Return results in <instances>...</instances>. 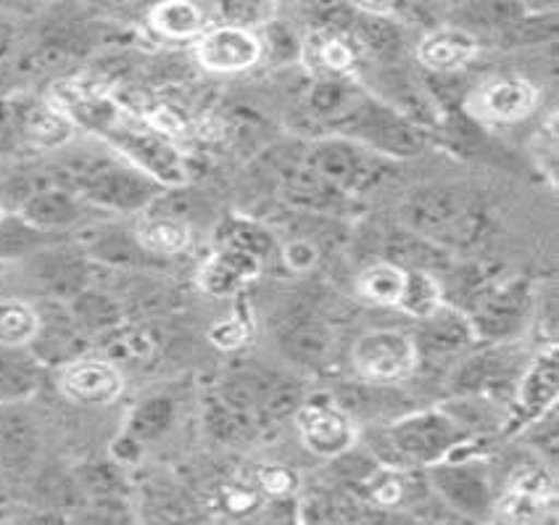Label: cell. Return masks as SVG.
<instances>
[{
  "instance_id": "f1b7e54d",
  "label": "cell",
  "mask_w": 559,
  "mask_h": 525,
  "mask_svg": "<svg viewBox=\"0 0 559 525\" xmlns=\"http://www.w3.org/2000/svg\"><path fill=\"white\" fill-rule=\"evenodd\" d=\"M365 93L348 77H320L311 85L307 96V109L314 119L341 128L352 111L357 109Z\"/></svg>"
},
{
  "instance_id": "277c9868",
  "label": "cell",
  "mask_w": 559,
  "mask_h": 525,
  "mask_svg": "<svg viewBox=\"0 0 559 525\" xmlns=\"http://www.w3.org/2000/svg\"><path fill=\"white\" fill-rule=\"evenodd\" d=\"M341 135L365 145L380 156L391 159H412L425 151L423 124L412 122L402 111L393 109L385 100L365 96L352 117L341 124Z\"/></svg>"
},
{
  "instance_id": "d590c367",
  "label": "cell",
  "mask_w": 559,
  "mask_h": 525,
  "mask_svg": "<svg viewBox=\"0 0 559 525\" xmlns=\"http://www.w3.org/2000/svg\"><path fill=\"white\" fill-rule=\"evenodd\" d=\"M219 246H230V249L246 251V254L257 256L259 262H266L277 254V238L272 236L270 227L262 223H253L246 217H230L219 227Z\"/></svg>"
},
{
  "instance_id": "bcb514c9",
  "label": "cell",
  "mask_w": 559,
  "mask_h": 525,
  "mask_svg": "<svg viewBox=\"0 0 559 525\" xmlns=\"http://www.w3.org/2000/svg\"><path fill=\"white\" fill-rule=\"evenodd\" d=\"M217 5L227 24L251 27L253 22H262L270 0H217Z\"/></svg>"
},
{
  "instance_id": "3957f363",
  "label": "cell",
  "mask_w": 559,
  "mask_h": 525,
  "mask_svg": "<svg viewBox=\"0 0 559 525\" xmlns=\"http://www.w3.org/2000/svg\"><path fill=\"white\" fill-rule=\"evenodd\" d=\"M404 227L419 232L447 251L469 249L486 230V212L462 188H419L404 201Z\"/></svg>"
},
{
  "instance_id": "836d02e7",
  "label": "cell",
  "mask_w": 559,
  "mask_h": 525,
  "mask_svg": "<svg viewBox=\"0 0 559 525\" xmlns=\"http://www.w3.org/2000/svg\"><path fill=\"white\" fill-rule=\"evenodd\" d=\"M352 37L357 40L361 53H370L380 61L396 59L404 50V35L402 27L396 24L393 16L380 14H354Z\"/></svg>"
},
{
  "instance_id": "e575fe53",
  "label": "cell",
  "mask_w": 559,
  "mask_h": 525,
  "mask_svg": "<svg viewBox=\"0 0 559 525\" xmlns=\"http://www.w3.org/2000/svg\"><path fill=\"white\" fill-rule=\"evenodd\" d=\"M53 240H61V236L40 230L24 217H19L16 212H3V217H0V262L32 256Z\"/></svg>"
},
{
  "instance_id": "9a60e30c",
  "label": "cell",
  "mask_w": 559,
  "mask_h": 525,
  "mask_svg": "<svg viewBox=\"0 0 559 525\" xmlns=\"http://www.w3.org/2000/svg\"><path fill=\"white\" fill-rule=\"evenodd\" d=\"M417 357L425 359H454L469 349L475 338L467 314L454 303L443 301L428 318L417 320Z\"/></svg>"
},
{
  "instance_id": "8d00e7d4",
  "label": "cell",
  "mask_w": 559,
  "mask_h": 525,
  "mask_svg": "<svg viewBox=\"0 0 559 525\" xmlns=\"http://www.w3.org/2000/svg\"><path fill=\"white\" fill-rule=\"evenodd\" d=\"M443 301L447 299H443L441 277L425 270L404 272V288H402V296H399L396 309H402L406 318L412 320L428 318V314L436 312Z\"/></svg>"
},
{
  "instance_id": "ffe728a7",
  "label": "cell",
  "mask_w": 559,
  "mask_h": 525,
  "mask_svg": "<svg viewBox=\"0 0 559 525\" xmlns=\"http://www.w3.org/2000/svg\"><path fill=\"white\" fill-rule=\"evenodd\" d=\"M262 272V262L257 256L246 254V251L230 249V246H219L212 256L203 262L199 272V286L203 294L214 296V299H225V296L238 294L240 288L257 281Z\"/></svg>"
},
{
  "instance_id": "8992f818",
  "label": "cell",
  "mask_w": 559,
  "mask_h": 525,
  "mask_svg": "<svg viewBox=\"0 0 559 525\" xmlns=\"http://www.w3.org/2000/svg\"><path fill=\"white\" fill-rule=\"evenodd\" d=\"M104 141L109 143L124 162H130L132 167L140 169V172L154 177L158 186H186L188 172L182 154L162 135V132L140 128V124L117 122L109 132H106Z\"/></svg>"
},
{
  "instance_id": "6da1fadb",
  "label": "cell",
  "mask_w": 559,
  "mask_h": 525,
  "mask_svg": "<svg viewBox=\"0 0 559 525\" xmlns=\"http://www.w3.org/2000/svg\"><path fill=\"white\" fill-rule=\"evenodd\" d=\"M46 177L56 186L78 193L93 208L117 214L148 212L156 195L164 191V186H158L154 177L140 172L130 162L95 154L72 156L56 164Z\"/></svg>"
},
{
  "instance_id": "ab89813d",
  "label": "cell",
  "mask_w": 559,
  "mask_h": 525,
  "mask_svg": "<svg viewBox=\"0 0 559 525\" xmlns=\"http://www.w3.org/2000/svg\"><path fill=\"white\" fill-rule=\"evenodd\" d=\"M404 272L406 270L399 267V264L385 262V259L370 264V267L361 272L357 283L361 299L380 303V307H396L404 288Z\"/></svg>"
},
{
  "instance_id": "9c48e42d",
  "label": "cell",
  "mask_w": 559,
  "mask_h": 525,
  "mask_svg": "<svg viewBox=\"0 0 559 525\" xmlns=\"http://www.w3.org/2000/svg\"><path fill=\"white\" fill-rule=\"evenodd\" d=\"M294 420L304 446L317 457H338L357 441V426H354L352 415L328 394L304 398Z\"/></svg>"
},
{
  "instance_id": "d4e9b609",
  "label": "cell",
  "mask_w": 559,
  "mask_h": 525,
  "mask_svg": "<svg viewBox=\"0 0 559 525\" xmlns=\"http://www.w3.org/2000/svg\"><path fill=\"white\" fill-rule=\"evenodd\" d=\"M380 254H383L385 262L399 264L402 270H425L433 272V275L447 272L451 264L447 249H441L433 240L409 230V227H396V230H391L389 236L383 238Z\"/></svg>"
},
{
  "instance_id": "4316f807",
  "label": "cell",
  "mask_w": 559,
  "mask_h": 525,
  "mask_svg": "<svg viewBox=\"0 0 559 525\" xmlns=\"http://www.w3.org/2000/svg\"><path fill=\"white\" fill-rule=\"evenodd\" d=\"M551 497V480L542 467H528L520 470L518 476L510 480V489L501 497L499 508L501 517L518 523L538 521L544 515L546 502Z\"/></svg>"
},
{
  "instance_id": "484cf974",
  "label": "cell",
  "mask_w": 559,
  "mask_h": 525,
  "mask_svg": "<svg viewBox=\"0 0 559 525\" xmlns=\"http://www.w3.org/2000/svg\"><path fill=\"white\" fill-rule=\"evenodd\" d=\"M507 378H512L510 357L504 351H483L467 357L460 362L456 372L451 375V389L460 396H491L493 391L507 385Z\"/></svg>"
},
{
  "instance_id": "db71d44e",
  "label": "cell",
  "mask_w": 559,
  "mask_h": 525,
  "mask_svg": "<svg viewBox=\"0 0 559 525\" xmlns=\"http://www.w3.org/2000/svg\"><path fill=\"white\" fill-rule=\"evenodd\" d=\"M0 217H3V208H0Z\"/></svg>"
},
{
  "instance_id": "b9f144b4",
  "label": "cell",
  "mask_w": 559,
  "mask_h": 525,
  "mask_svg": "<svg viewBox=\"0 0 559 525\" xmlns=\"http://www.w3.org/2000/svg\"><path fill=\"white\" fill-rule=\"evenodd\" d=\"M140 246H143L148 254L154 256H175L180 251L188 249L190 243V230L186 223L180 219H169V217H154L140 227L138 232Z\"/></svg>"
},
{
  "instance_id": "5b68a950",
  "label": "cell",
  "mask_w": 559,
  "mask_h": 525,
  "mask_svg": "<svg viewBox=\"0 0 559 525\" xmlns=\"http://www.w3.org/2000/svg\"><path fill=\"white\" fill-rule=\"evenodd\" d=\"M462 312L467 314L475 338L507 344L528 327L531 290L518 277H510V281L491 277L475 290Z\"/></svg>"
},
{
  "instance_id": "f6af8a7d",
  "label": "cell",
  "mask_w": 559,
  "mask_h": 525,
  "mask_svg": "<svg viewBox=\"0 0 559 525\" xmlns=\"http://www.w3.org/2000/svg\"><path fill=\"white\" fill-rule=\"evenodd\" d=\"M37 333V307L22 299H0V346H29Z\"/></svg>"
},
{
  "instance_id": "f546056e",
  "label": "cell",
  "mask_w": 559,
  "mask_h": 525,
  "mask_svg": "<svg viewBox=\"0 0 559 525\" xmlns=\"http://www.w3.org/2000/svg\"><path fill=\"white\" fill-rule=\"evenodd\" d=\"M523 16H528L523 0H462L460 24L454 27L469 35L473 29H483V33H497L501 37Z\"/></svg>"
},
{
  "instance_id": "7dc6e473",
  "label": "cell",
  "mask_w": 559,
  "mask_h": 525,
  "mask_svg": "<svg viewBox=\"0 0 559 525\" xmlns=\"http://www.w3.org/2000/svg\"><path fill=\"white\" fill-rule=\"evenodd\" d=\"M257 486L264 493H270V497L285 499L296 489V473L283 465H266L257 473Z\"/></svg>"
},
{
  "instance_id": "7402d4cb",
  "label": "cell",
  "mask_w": 559,
  "mask_h": 525,
  "mask_svg": "<svg viewBox=\"0 0 559 525\" xmlns=\"http://www.w3.org/2000/svg\"><path fill=\"white\" fill-rule=\"evenodd\" d=\"M359 46L352 33L343 29L320 27L307 37L301 46L304 61L314 69L320 77H348L359 61Z\"/></svg>"
},
{
  "instance_id": "5bb4252c",
  "label": "cell",
  "mask_w": 559,
  "mask_h": 525,
  "mask_svg": "<svg viewBox=\"0 0 559 525\" xmlns=\"http://www.w3.org/2000/svg\"><path fill=\"white\" fill-rule=\"evenodd\" d=\"M559 396V359L557 344L544 349L531 359L520 381L514 383L512 394V422L514 426H531L549 409H555Z\"/></svg>"
},
{
  "instance_id": "ee69618b",
  "label": "cell",
  "mask_w": 559,
  "mask_h": 525,
  "mask_svg": "<svg viewBox=\"0 0 559 525\" xmlns=\"http://www.w3.org/2000/svg\"><path fill=\"white\" fill-rule=\"evenodd\" d=\"M37 449V433L29 417L5 413L0 417V457L9 465H27Z\"/></svg>"
},
{
  "instance_id": "7bdbcfd3",
  "label": "cell",
  "mask_w": 559,
  "mask_h": 525,
  "mask_svg": "<svg viewBox=\"0 0 559 525\" xmlns=\"http://www.w3.org/2000/svg\"><path fill=\"white\" fill-rule=\"evenodd\" d=\"M307 398L304 394V385L290 378H266L262 402H259V422L270 426V422L288 420L296 415V409L301 407V402Z\"/></svg>"
},
{
  "instance_id": "f5cc1de1",
  "label": "cell",
  "mask_w": 559,
  "mask_h": 525,
  "mask_svg": "<svg viewBox=\"0 0 559 525\" xmlns=\"http://www.w3.org/2000/svg\"><path fill=\"white\" fill-rule=\"evenodd\" d=\"M106 3L117 5V9H130V5H138V3H143V0H106ZM154 3H158V0H154Z\"/></svg>"
},
{
  "instance_id": "ac0fdd59",
  "label": "cell",
  "mask_w": 559,
  "mask_h": 525,
  "mask_svg": "<svg viewBox=\"0 0 559 525\" xmlns=\"http://www.w3.org/2000/svg\"><path fill=\"white\" fill-rule=\"evenodd\" d=\"M61 394L78 404H111L122 394V375L106 359L80 357L63 365L61 370Z\"/></svg>"
},
{
  "instance_id": "7a4b0ae2",
  "label": "cell",
  "mask_w": 559,
  "mask_h": 525,
  "mask_svg": "<svg viewBox=\"0 0 559 525\" xmlns=\"http://www.w3.org/2000/svg\"><path fill=\"white\" fill-rule=\"evenodd\" d=\"M467 430L447 409H428L399 417L389 428L372 435V452L380 465L430 467L451 457L465 441Z\"/></svg>"
},
{
  "instance_id": "2e32d148",
  "label": "cell",
  "mask_w": 559,
  "mask_h": 525,
  "mask_svg": "<svg viewBox=\"0 0 559 525\" xmlns=\"http://www.w3.org/2000/svg\"><path fill=\"white\" fill-rule=\"evenodd\" d=\"M87 208L93 206L69 188L56 186V182H43L19 204L16 214L35 227H40V230L61 236V232L72 230L74 225L85 219Z\"/></svg>"
},
{
  "instance_id": "cb8c5ba5",
  "label": "cell",
  "mask_w": 559,
  "mask_h": 525,
  "mask_svg": "<svg viewBox=\"0 0 559 525\" xmlns=\"http://www.w3.org/2000/svg\"><path fill=\"white\" fill-rule=\"evenodd\" d=\"M478 37L460 27H441L425 35L417 46V59L428 72L451 74L467 67L478 56Z\"/></svg>"
},
{
  "instance_id": "74e56055",
  "label": "cell",
  "mask_w": 559,
  "mask_h": 525,
  "mask_svg": "<svg viewBox=\"0 0 559 525\" xmlns=\"http://www.w3.org/2000/svg\"><path fill=\"white\" fill-rule=\"evenodd\" d=\"M85 254L98 262L114 264V267H143L151 259H156L140 246L138 236L130 238L124 230H100L85 246Z\"/></svg>"
},
{
  "instance_id": "52a82bcc",
  "label": "cell",
  "mask_w": 559,
  "mask_h": 525,
  "mask_svg": "<svg viewBox=\"0 0 559 525\" xmlns=\"http://www.w3.org/2000/svg\"><path fill=\"white\" fill-rule=\"evenodd\" d=\"M385 156L374 154L365 145L348 141V138H328L311 145L307 164L314 172L341 188L343 193H365L383 177Z\"/></svg>"
},
{
  "instance_id": "816d5d0a",
  "label": "cell",
  "mask_w": 559,
  "mask_h": 525,
  "mask_svg": "<svg viewBox=\"0 0 559 525\" xmlns=\"http://www.w3.org/2000/svg\"><path fill=\"white\" fill-rule=\"evenodd\" d=\"M225 504H227V510H233V512H249L251 504H257V493L235 486V489L227 493Z\"/></svg>"
},
{
  "instance_id": "603a6c76",
  "label": "cell",
  "mask_w": 559,
  "mask_h": 525,
  "mask_svg": "<svg viewBox=\"0 0 559 525\" xmlns=\"http://www.w3.org/2000/svg\"><path fill=\"white\" fill-rule=\"evenodd\" d=\"M280 193L290 206L304 208V212H338L348 201V195L341 188H335L320 172H314L307 162L285 169L280 177Z\"/></svg>"
},
{
  "instance_id": "c3c4849f",
  "label": "cell",
  "mask_w": 559,
  "mask_h": 525,
  "mask_svg": "<svg viewBox=\"0 0 559 525\" xmlns=\"http://www.w3.org/2000/svg\"><path fill=\"white\" fill-rule=\"evenodd\" d=\"M283 259L294 272H309L317 264V259H320V251H317L311 240H294V243L283 249Z\"/></svg>"
},
{
  "instance_id": "d6986e66",
  "label": "cell",
  "mask_w": 559,
  "mask_h": 525,
  "mask_svg": "<svg viewBox=\"0 0 559 525\" xmlns=\"http://www.w3.org/2000/svg\"><path fill=\"white\" fill-rule=\"evenodd\" d=\"M53 104L72 119V124H82L85 130L100 132V135L122 122L119 106L98 87L85 85V82H63L56 91Z\"/></svg>"
},
{
  "instance_id": "30bf717a",
  "label": "cell",
  "mask_w": 559,
  "mask_h": 525,
  "mask_svg": "<svg viewBox=\"0 0 559 525\" xmlns=\"http://www.w3.org/2000/svg\"><path fill=\"white\" fill-rule=\"evenodd\" d=\"M419 362L415 338L399 331H370L354 346V367L365 381L385 385L409 378Z\"/></svg>"
},
{
  "instance_id": "681fc988",
  "label": "cell",
  "mask_w": 559,
  "mask_h": 525,
  "mask_svg": "<svg viewBox=\"0 0 559 525\" xmlns=\"http://www.w3.org/2000/svg\"><path fill=\"white\" fill-rule=\"evenodd\" d=\"M246 338H249V327H246V322L240 320L219 322V325L212 331V341L217 346H222V349H238V346L246 344Z\"/></svg>"
},
{
  "instance_id": "ba28073f",
  "label": "cell",
  "mask_w": 559,
  "mask_h": 525,
  "mask_svg": "<svg viewBox=\"0 0 559 525\" xmlns=\"http://www.w3.org/2000/svg\"><path fill=\"white\" fill-rule=\"evenodd\" d=\"M428 480L438 497L465 517H486L493 510V486L483 462L441 460L428 467Z\"/></svg>"
},
{
  "instance_id": "7c38bea8",
  "label": "cell",
  "mask_w": 559,
  "mask_h": 525,
  "mask_svg": "<svg viewBox=\"0 0 559 525\" xmlns=\"http://www.w3.org/2000/svg\"><path fill=\"white\" fill-rule=\"evenodd\" d=\"M32 275L40 283L48 299L69 301L91 286V256L85 249L53 240L32 254Z\"/></svg>"
},
{
  "instance_id": "f907efd6",
  "label": "cell",
  "mask_w": 559,
  "mask_h": 525,
  "mask_svg": "<svg viewBox=\"0 0 559 525\" xmlns=\"http://www.w3.org/2000/svg\"><path fill=\"white\" fill-rule=\"evenodd\" d=\"M361 14H380V16H393L399 14V9L406 0H352Z\"/></svg>"
},
{
  "instance_id": "60d3db41",
  "label": "cell",
  "mask_w": 559,
  "mask_h": 525,
  "mask_svg": "<svg viewBox=\"0 0 559 525\" xmlns=\"http://www.w3.org/2000/svg\"><path fill=\"white\" fill-rule=\"evenodd\" d=\"M206 428L217 441L238 444V441L251 439V435L257 433L259 422L257 417L238 413V409L230 407V404L222 402L219 396H214L206 402Z\"/></svg>"
},
{
  "instance_id": "44dd1931",
  "label": "cell",
  "mask_w": 559,
  "mask_h": 525,
  "mask_svg": "<svg viewBox=\"0 0 559 525\" xmlns=\"http://www.w3.org/2000/svg\"><path fill=\"white\" fill-rule=\"evenodd\" d=\"M538 104V91L525 77H499L491 80L473 100L475 111L491 122H518L528 117Z\"/></svg>"
},
{
  "instance_id": "4dcf8cb0",
  "label": "cell",
  "mask_w": 559,
  "mask_h": 525,
  "mask_svg": "<svg viewBox=\"0 0 559 525\" xmlns=\"http://www.w3.org/2000/svg\"><path fill=\"white\" fill-rule=\"evenodd\" d=\"M330 335L320 320L309 314H298V320L288 318L280 327V349L285 357L296 359L301 365H317L325 359Z\"/></svg>"
},
{
  "instance_id": "8fae6325",
  "label": "cell",
  "mask_w": 559,
  "mask_h": 525,
  "mask_svg": "<svg viewBox=\"0 0 559 525\" xmlns=\"http://www.w3.org/2000/svg\"><path fill=\"white\" fill-rule=\"evenodd\" d=\"M87 346H91V335L72 318L67 301L48 299L43 307H37V333L27 349L40 359L43 367L74 362L85 357Z\"/></svg>"
},
{
  "instance_id": "e0dca14e",
  "label": "cell",
  "mask_w": 559,
  "mask_h": 525,
  "mask_svg": "<svg viewBox=\"0 0 559 525\" xmlns=\"http://www.w3.org/2000/svg\"><path fill=\"white\" fill-rule=\"evenodd\" d=\"M9 114L16 141L35 145V148H63L74 135L72 119L48 100L19 98L9 104Z\"/></svg>"
},
{
  "instance_id": "d6a6232c",
  "label": "cell",
  "mask_w": 559,
  "mask_h": 525,
  "mask_svg": "<svg viewBox=\"0 0 559 525\" xmlns=\"http://www.w3.org/2000/svg\"><path fill=\"white\" fill-rule=\"evenodd\" d=\"M67 307L69 312H72V318L78 320V325L91 335V338L93 335H109L117 331V327H122L124 322L122 303L111 299L109 294H100V290H95L91 286L80 290L74 299H69Z\"/></svg>"
},
{
  "instance_id": "4fadbf2b",
  "label": "cell",
  "mask_w": 559,
  "mask_h": 525,
  "mask_svg": "<svg viewBox=\"0 0 559 525\" xmlns=\"http://www.w3.org/2000/svg\"><path fill=\"white\" fill-rule=\"evenodd\" d=\"M264 46L251 27L240 24H222L206 29L195 43V56L201 67L217 74H235L257 67L262 59Z\"/></svg>"
},
{
  "instance_id": "83f0119b",
  "label": "cell",
  "mask_w": 559,
  "mask_h": 525,
  "mask_svg": "<svg viewBox=\"0 0 559 525\" xmlns=\"http://www.w3.org/2000/svg\"><path fill=\"white\" fill-rule=\"evenodd\" d=\"M43 365L27 346H0V404L24 402L40 389Z\"/></svg>"
},
{
  "instance_id": "f35d334b",
  "label": "cell",
  "mask_w": 559,
  "mask_h": 525,
  "mask_svg": "<svg viewBox=\"0 0 559 525\" xmlns=\"http://www.w3.org/2000/svg\"><path fill=\"white\" fill-rule=\"evenodd\" d=\"M171 422H175V398L151 396L132 409L130 420H127V435L135 439L138 444H148V441L162 439Z\"/></svg>"
},
{
  "instance_id": "1f68e13d",
  "label": "cell",
  "mask_w": 559,
  "mask_h": 525,
  "mask_svg": "<svg viewBox=\"0 0 559 525\" xmlns=\"http://www.w3.org/2000/svg\"><path fill=\"white\" fill-rule=\"evenodd\" d=\"M148 22L167 40H199L206 33V19L193 0H158L151 5Z\"/></svg>"
}]
</instances>
